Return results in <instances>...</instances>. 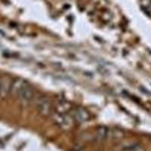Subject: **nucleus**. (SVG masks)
<instances>
[{
	"label": "nucleus",
	"instance_id": "nucleus-1",
	"mask_svg": "<svg viewBox=\"0 0 151 151\" xmlns=\"http://www.w3.org/2000/svg\"><path fill=\"white\" fill-rule=\"evenodd\" d=\"M36 108L39 114L42 116H49L53 113L52 103L48 98L45 96L38 98L36 102Z\"/></svg>",
	"mask_w": 151,
	"mask_h": 151
},
{
	"label": "nucleus",
	"instance_id": "nucleus-2",
	"mask_svg": "<svg viewBox=\"0 0 151 151\" xmlns=\"http://www.w3.org/2000/svg\"><path fill=\"white\" fill-rule=\"evenodd\" d=\"M52 116V120L59 127L64 129H68L72 125V119L71 116H68L67 113H59V112H53L51 115Z\"/></svg>",
	"mask_w": 151,
	"mask_h": 151
},
{
	"label": "nucleus",
	"instance_id": "nucleus-3",
	"mask_svg": "<svg viewBox=\"0 0 151 151\" xmlns=\"http://www.w3.org/2000/svg\"><path fill=\"white\" fill-rule=\"evenodd\" d=\"M71 118L76 121L79 123H83V122H87L90 119V115L88 112L83 107H75V108L71 110Z\"/></svg>",
	"mask_w": 151,
	"mask_h": 151
},
{
	"label": "nucleus",
	"instance_id": "nucleus-4",
	"mask_svg": "<svg viewBox=\"0 0 151 151\" xmlns=\"http://www.w3.org/2000/svg\"><path fill=\"white\" fill-rule=\"evenodd\" d=\"M16 97L23 102H30L34 97V89L29 84V83H27L17 92Z\"/></svg>",
	"mask_w": 151,
	"mask_h": 151
},
{
	"label": "nucleus",
	"instance_id": "nucleus-5",
	"mask_svg": "<svg viewBox=\"0 0 151 151\" xmlns=\"http://www.w3.org/2000/svg\"><path fill=\"white\" fill-rule=\"evenodd\" d=\"M12 83L8 78L0 77V100L3 99L10 94Z\"/></svg>",
	"mask_w": 151,
	"mask_h": 151
},
{
	"label": "nucleus",
	"instance_id": "nucleus-6",
	"mask_svg": "<svg viewBox=\"0 0 151 151\" xmlns=\"http://www.w3.org/2000/svg\"><path fill=\"white\" fill-rule=\"evenodd\" d=\"M109 130L105 126H101L97 129L96 138L98 141H104L108 137Z\"/></svg>",
	"mask_w": 151,
	"mask_h": 151
},
{
	"label": "nucleus",
	"instance_id": "nucleus-7",
	"mask_svg": "<svg viewBox=\"0 0 151 151\" xmlns=\"http://www.w3.org/2000/svg\"><path fill=\"white\" fill-rule=\"evenodd\" d=\"M70 107V106L67 102L60 101L58 104V106H57V112L66 113V112L69 110Z\"/></svg>",
	"mask_w": 151,
	"mask_h": 151
},
{
	"label": "nucleus",
	"instance_id": "nucleus-8",
	"mask_svg": "<svg viewBox=\"0 0 151 151\" xmlns=\"http://www.w3.org/2000/svg\"><path fill=\"white\" fill-rule=\"evenodd\" d=\"M141 5L144 10L151 12V0H141Z\"/></svg>",
	"mask_w": 151,
	"mask_h": 151
}]
</instances>
